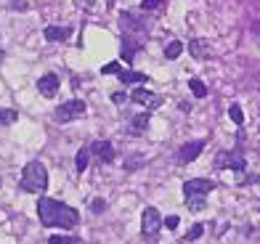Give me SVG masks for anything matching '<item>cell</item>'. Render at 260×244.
<instances>
[{"mask_svg": "<svg viewBox=\"0 0 260 244\" xmlns=\"http://www.w3.org/2000/svg\"><path fill=\"white\" fill-rule=\"evenodd\" d=\"M38 218L45 228H64L72 231L80 226V213L75 207H69L58 199H51V196H40L38 199Z\"/></svg>", "mask_w": 260, "mask_h": 244, "instance_id": "1", "label": "cell"}, {"mask_svg": "<svg viewBox=\"0 0 260 244\" xmlns=\"http://www.w3.org/2000/svg\"><path fill=\"white\" fill-rule=\"evenodd\" d=\"M19 186L27 194H45V189H48V170H45L43 162H38V159L27 162V167L21 170Z\"/></svg>", "mask_w": 260, "mask_h": 244, "instance_id": "2", "label": "cell"}, {"mask_svg": "<svg viewBox=\"0 0 260 244\" xmlns=\"http://www.w3.org/2000/svg\"><path fill=\"white\" fill-rule=\"evenodd\" d=\"M85 112H88L85 101L72 98V101H64L61 107H56L53 120H56L58 125H64V122H75V120H82V117H85Z\"/></svg>", "mask_w": 260, "mask_h": 244, "instance_id": "3", "label": "cell"}, {"mask_svg": "<svg viewBox=\"0 0 260 244\" xmlns=\"http://www.w3.org/2000/svg\"><path fill=\"white\" fill-rule=\"evenodd\" d=\"M162 226H165V220H162V215H159L157 207H146L144 215H141V234H144V239L154 241V239L159 236V228H162Z\"/></svg>", "mask_w": 260, "mask_h": 244, "instance_id": "4", "label": "cell"}, {"mask_svg": "<svg viewBox=\"0 0 260 244\" xmlns=\"http://www.w3.org/2000/svg\"><path fill=\"white\" fill-rule=\"evenodd\" d=\"M215 167H229L234 172H244L247 170V159H244V152L239 146L234 152H220L218 159H215Z\"/></svg>", "mask_w": 260, "mask_h": 244, "instance_id": "5", "label": "cell"}, {"mask_svg": "<svg viewBox=\"0 0 260 244\" xmlns=\"http://www.w3.org/2000/svg\"><path fill=\"white\" fill-rule=\"evenodd\" d=\"M120 24L127 34H138V38H144L146 40V34H149V24L146 21H141L136 14H130V11H122L120 14Z\"/></svg>", "mask_w": 260, "mask_h": 244, "instance_id": "6", "label": "cell"}, {"mask_svg": "<svg viewBox=\"0 0 260 244\" xmlns=\"http://www.w3.org/2000/svg\"><path fill=\"white\" fill-rule=\"evenodd\" d=\"M215 191V181L210 178H191L183 183V196H207Z\"/></svg>", "mask_w": 260, "mask_h": 244, "instance_id": "7", "label": "cell"}, {"mask_svg": "<svg viewBox=\"0 0 260 244\" xmlns=\"http://www.w3.org/2000/svg\"><path fill=\"white\" fill-rule=\"evenodd\" d=\"M130 101H133V103H144L149 112H151V109H159L162 103H165L162 96H157V93H151V90H146V88H136L133 93H130Z\"/></svg>", "mask_w": 260, "mask_h": 244, "instance_id": "8", "label": "cell"}, {"mask_svg": "<svg viewBox=\"0 0 260 244\" xmlns=\"http://www.w3.org/2000/svg\"><path fill=\"white\" fill-rule=\"evenodd\" d=\"M149 122H151V114L149 112H141V114H133V117L127 120V125H125V133H130V135H144L146 130H149Z\"/></svg>", "mask_w": 260, "mask_h": 244, "instance_id": "9", "label": "cell"}, {"mask_svg": "<svg viewBox=\"0 0 260 244\" xmlns=\"http://www.w3.org/2000/svg\"><path fill=\"white\" fill-rule=\"evenodd\" d=\"M202 149H205V141L183 144V146H181V152L175 154V162H178V165H188V162H194L199 154H202Z\"/></svg>", "mask_w": 260, "mask_h": 244, "instance_id": "10", "label": "cell"}, {"mask_svg": "<svg viewBox=\"0 0 260 244\" xmlns=\"http://www.w3.org/2000/svg\"><path fill=\"white\" fill-rule=\"evenodd\" d=\"M141 48H144V38H122V45H120V56L127 61V64H133L136 59V53H141Z\"/></svg>", "mask_w": 260, "mask_h": 244, "instance_id": "11", "label": "cell"}, {"mask_svg": "<svg viewBox=\"0 0 260 244\" xmlns=\"http://www.w3.org/2000/svg\"><path fill=\"white\" fill-rule=\"evenodd\" d=\"M90 154L96 157L99 165H106V162L114 159V149H112L109 141H93V144H90Z\"/></svg>", "mask_w": 260, "mask_h": 244, "instance_id": "12", "label": "cell"}, {"mask_svg": "<svg viewBox=\"0 0 260 244\" xmlns=\"http://www.w3.org/2000/svg\"><path fill=\"white\" fill-rule=\"evenodd\" d=\"M58 88H61V83H58L56 75H43L38 80V90H40L43 98H53L56 93H58Z\"/></svg>", "mask_w": 260, "mask_h": 244, "instance_id": "13", "label": "cell"}, {"mask_svg": "<svg viewBox=\"0 0 260 244\" xmlns=\"http://www.w3.org/2000/svg\"><path fill=\"white\" fill-rule=\"evenodd\" d=\"M72 38V27H67V24H51V27H45V40L48 43H64Z\"/></svg>", "mask_w": 260, "mask_h": 244, "instance_id": "14", "label": "cell"}, {"mask_svg": "<svg viewBox=\"0 0 260 244\" xmlns=\"http://www.w3.org/2000/svg\"><path fill=\"white\" fill-rule=\"evenodd\" d=\"M117 77H120L122 85H144V83H149V77L144 72H133V69H125V66L117 72Z\"/></svg>", "mask_w": 260, "mask_h": 244, "instance_id": "15", "label": "cell"}, {"mask_svg": "<svg viewBox=\"0 0 260 244\" xmlns=\"http://www.w3.org/2000/svg\"><path fill=\"white\" fill-rule=\"evenodd\" d=\"M188 51H191V56H194V59H199V61H205V59H210V56H212L210 43L202 40V38H197V40L188 43Z\"/></svg>", "mask_w": 260, "mask_h": 244, "instance_id": "16", "label": "cell"}, {"mask_svg": "<svg viewBox=\"0 0 260 244\" xmlns=\"http://www.w3.org/2000/svg\"><path fill=\"white\" fill-rule=\"evenodd\" d=\"M90 146H82L80 152H77V157H75V167H77V172H85V167L90 165Z\"/></svg>", "mask_w": 260, "mask_h": 244, "instance_id": "17", "label": "cell"}, {"mask_svg": "<svg viewBox=\"0 0 260 244\" xmlns=\"http://www.w3.org/2000/svg\"><path fill=\"white\" fill-rule=\"evenodd\" d=\"M181 53H183V43H178V40H170L168 45H165V59H178Z\"/></svg>", "mask_w": 260, "mask_h": 244, "instance_id": "18", "label": "cell"}, {"mask_svg": "<svg viewBox=\"0 0 260 244\" xmlns=\"http://www.w3.org/2000/svg\"><path fill=\"white\" fill-rule=\"evenodd\" d=\"M186 207H188L191 213L205 210V207H207V196H186Z\"/></svg>", "mask_w": 260, "mask_h": 244, "instance_id": "19", "label": "cell"}, {"mask_svg": "<svg viewBox=\"0 0 260 244\" xmlns=\"http://www.w3.org/2000/svg\"><path fill=\"white\" fill-rule=\"evenodd\" d=\"M19 120V112L16 109H0V127H8Z\"/></svg>", "mask_w": 260, "mask_h": 244, "instance_id": "20", "label": "cell"}, {"mask_svg": "<svg viewBox=\"0 0 260 244\" xmlns=\"http://www.w3.org/2000/svg\"><path fill=\"white\" fill-rule=\"evenodd\" d=\"M205 234V223H194L191 228L186 231V236H183V241H197L199 236Z\"/></svg>", "mask_w": 260, "mask_h": 244, "instance_id": "21", "label": "cell"}, {"mask_svg": "<svg viewBox=\"0 0 260 244\" xmlns=\"http://www.w3.org/2000/svg\"><path fill=\"white\" fill-rule=\"evenodd\" d=\"M188 88H191V93L197 98H205L207 96V85L202 83V80H188Z\"/></svg>", "mask_w": 260, "mask_h": 244, "instance_id": "22", "label": "cell"}, {"mask_svg": "<svg viewBox=\"0 0 260 244\" xmlns=\"http://www.w3.org/2000/svg\"><path fill=\"white\" fill-rule=\"evenodd\" d=\"M229 117L236 122V125H244V112H242V107H239V103H231V107H229Z\"/></svg>", "mask_w": 260, "mask_h": 244, "instance_id": "23", "label": "cell"}, {"mask_svg": "<svg viewBox=\"0 0 260 244\" xmlns=\"http://www.w3.org/2000/svg\"><path fill=\"white\" fill-rule=\"evenodd\" d=\"M165 3H168V0H144V3H141V8H144V11H159Z\"/></svg>", "mask_w": 260, "mask_h": 244, "instance_id": "24", "label": "cell"}, {"mask_svg": "<svg viewBox=\"0 0 260 244\" xmlns=\"http://www.w3.org/2000/svg\"><path fill=\"white\" fill-rule=\"evenodd\" d=\"M120 69H122L120 61H109V64H104V66H101V75H117Z\"/></svg>", "mask_w": 260, "mask_h": 244, "instance_id": "25", "label": "cell"}, {"mask_svg": "<svg viewBox=\"0 0 260 244\" xmlns=\"http://www.w3.org/2000/svg\"><path fill=\"white\" fill-rule=\"evenodd\" d=\"M90 210H93V213H104V210H106V202H104V199H93V202H90Z\"/></svg>", "mask_w": 260, "mask_h": 244, "instance_id": "26", "label": "cell"}, {"mask_svg": "<svg viewBox=\"0 0 260 244\" xmlns=\"http://www.w3.org/2000/svg\"><path fill=\"white\" fill-rule=\"evenodd\" d=\"M165 228H178V215H168V218H165Z\"/></svg>", "mask_w": 260, "mask_h": 244, "instance_id": "27", "label": "cell"}, {"mask_svg": "<svg viewBox=\"0 0 260 244\" xmlns=\"http://www.w3.org/2000/svg\"><path fill=\"white\" fill-rule=\"evenodd\" d=\"M51 244H61V241H77V236H51Z\"/></svg>", "mask_w": 260, "mask_h": 244, "instance_id": "28", "label": "cell"}, {"mask_svg": "<svg viewBox=\"0 0 260 244\" xmlns=\"http://www.w3.org/2000/svg\"><path fill=\"white\" fill-rule=\"evenodd\" d=\"M125 98H127V96H125V90H117V93H112V101H114V103H122Z\"/></svg>", "mask_w": 260, "mask_h": 244, "instance_id": "29", "label": "cell"}]
</instances>
